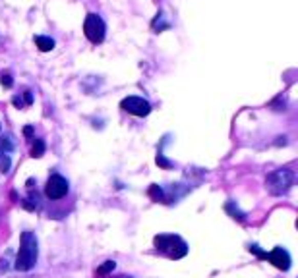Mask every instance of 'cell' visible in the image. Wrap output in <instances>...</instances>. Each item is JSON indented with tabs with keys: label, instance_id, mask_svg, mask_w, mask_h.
I'll return each instance as SVG.
<instances>
[{
	"label": "cell",
	"instance_id": "6da1fadb",
	"mask_svg": "<svg viewBox=\"0 0 298 278\" xmlns=\"http://www.w3.org/2000/svg\"><path fill=\"white\" fill-rule=\"evenodd\" d=\"M37 255H39V249H37V238L33 232H24L22 238H19V251L18 257H16V269L26 272V270H31L37 263Z\"/></svg>",
	"mask_w": 298,
	"mask_h": 278
},
{
	"label": "cell",
	"instance_id": "7a4b0ae2",
	"mask_svg": "<svg viewBox=\"0 0 298 278\" xmlns=\"http://www.w3.org/2000/svg\"><path fill=\"white\" fill-rule=\"evenodd\" d=\"M153 242H155V247H157L159 251H163L171 259H182L186 253H188V245H186V242L180 236L161 234V236H155Z\"/></svg>",
	"mask_w": 298,
	"mask_h": 278
},
{
	"label": "cell",
	"instance_id": "3957f363",
	"mask_svg": "<svg viewBox=\"0 0 298 278\" xmlns=\"http://www.w3.org/2000/svg\"><path fill=\"white\" fill-rule=\"evenodd\" d=\"M294 182V174L289 168H281V170H273L267 180H265V188L271 195H283L290 190V186Z\"/></svg>",
	"mask_w": 298,
	"mask_h": 278
},
{
	"label": "cell",
	"instance_id": "277c9868",
	"mask_svg": "<svg viewBox=\"0 0 298 278\" xmlns=\"http://www.w3.org/2000/svg\"><path fill=\"white\" fill-rule=\"evenodd\" d=\"M105 31H107V26H105V21L101 19V16H97V14H88L86 21H83V33H86V37H88L89 41L93 44L103 43Z\"/></svg>",
	"mask_w": 298,
	"mask_h": 278
},
{
	"label": "cell",
	"instance_id": "5b68a950",
	"mask_svg": "<svg viewBox=\"0 0 298 278\" xmlns=\"http://www.w3.org/2000/svg\"><path fill=\"white\" fill-rule=\"evenodd\" d=\"M66 193H68V182H66V178H62L60 174H53V176L47 180L45 195H47L49 199H62Z\"/></svg>",
	"mask_w": 298,
	"mask_h": 278
},
{
	"label": "cell",
	"instance_id": "8992f818",
	"mask_svg": "<svg viewBox=\"0 0 298 278\" xmlns=\"http://www.w3.org/2000/svg\"><path fill=\"white\" fill-rule=\"evenodd\" d=\"M120 108L134 116H147L151 112V104L141 97H126L120 103Z\"/></svg>",
	"mask_w": 298,
	"mask_h": 278
},
{
	"label": "cell",
	"instance_id": "52a82bcc",
	"mask_svg": "<svg viewBox=\"0 0 298 278\" xmlns=\"http://www.w3.org/2000/svg\"><path fill=\"white\" fill-rule=\"evenodd\" d=\"M265 259L269 261L271 265H275L279 270H289L290 269V255L287 249H283V247H275L273 251L265 253Z\"/></svg>",
	"mask_w": 298,
	"mask_h": 278
},
{
	"label": "cell",
	"instance_id": "ba28073f",
	"mask_svg": "<svg viewBox=\"0 0 298 278\" xmlns=\"http://www.w3.org/2000/svg\"><path fill=\"white\" fill-rule=\"evenodd\" d=\"M35 44L39 47V51L41 52H49V51H53L54 49V39H51V37H45V35H37Z\"/></svg>",
	"mask_w": 298,
	"mask_h": 278
},
{
	"label": "cell",
	"instance_id": "9c48e42d",
	"mask_svg": "<svg viewBox=\"0 0 298 278\" xmlns=\"http://www.w3.org/2000/svg\"><path fill=\"white\" fill-rule=\"evenodd\" d=\"M12 103H14V106H18V108H26V106H29V104L33 103V95H31V91H24V95L22 97L16 95L12 99Z\"/></svg>",
	"mask_w": 298,
	"mask_h": 278
},
{
	"label": "cell",
	"instance_id": "30bf717a",
	"mask_svg": "<svg viewBox=\"0 0 298 278\" xmlns=\"http://www.w3.org/2000/svg\"><path fill=\"white\" fill-rule=\"evenodd\" d=\"M147 193L153 201H163V203H167V199H165V191H163V188L157 186V183H153V186L149 188Z\"/></svg>",
	"mask_w": 298,
	"mask_h": 278
},
{
	"label": "cell",
	"instance_id": "8fae6325",
	"mask_svg": "<svg viewBox=\"0 0 298 278\" xmlns=\"http://www.w3.org/2000/svg\"><path fill=\"white\" fill-rule=\"evenodd\" d=\"M45 155V141L43 139H35V143H33V147H31V156L33 158H39V156Z\"/></svg>",
	"mask_w": 298,
	"mask_h": 278
},
{
	"label": "cell",
	"instance_id": "7c38bea8",
	"mask_svg": "<svg viewBox=\"0 0 298 278\" xmlns=\"http://www.w3.org/2000/svg\"><path fill=\"white\" fill-rule=\"evenodd\" d=\"M114 267H116V263H114V261H105V263L97 269V276H107L109 272H113Z\"/></svg>",
	"mask_w": 298,
	"mask_h": 278
},
{
	"label": "cell",
	"instance_id": "4fadbf2b",
	"mask_svg": "<svg viewBox=\"0 0 298 278\" xmlns=\"http://www.w3.org/2000/svg\"><path fill=\"white\" fill-rule=\"evenodd\" d=\"M227 213H230V215H232V218H237V220H244L246 218V215L244 213H242V211H240V208L238 207H235V203H232V201H228L227 203Z\"/></svg>",
	"mask_w": 298,
	"mask_h": 278
},
{
	"label": "cell",
	"instance_id": "5bb4252c",
	"mask_svg": "<svg viewBox=\"0 0 298 278\" xmlns=\"http://www.w3.org/2000/svg\"><path fill=\"white\" fill-rule=\"evenodd\" d=\"M10 166H12V160H10V156L6 153H0V172L6 174L10 170Z\"/></svg>",
	"mask_w": 298,
	"mask_h": 278
},
{
	"label": "cell",
	"instance_id": "9a60e30c",
	"mask_svg": "<svg viewBox=\"0 0 298 278\" xmlns=\"http://www.w3.org/2000/svg\"><path fill=\"white\" fill-rule=\"evenodd\" d=\"M0 83L6 87V89H10V87L14 85V79L10 76V72H2V74H0Z\"/></svg>",
	"mask_w": 298,
	"mask_h": 278
},
{
	"label": "cell",
	"instance_id": "2e32d148",
	"mask_svg": "<svg viewBox=\"0 0 298 278\" xmlns=\"http://www.w3.org/2000/svg\"><path fill=\"white\" fill-rule=\"evenodd\" d=\"M155 163H157L161 168H173V163H171V160H167V158H165V155H161V153L155 156Z\"/></svg>",
	"mask_w": 298,
	"mask_h": 278
},
{
	"label": "cell",
	"instance_id": "e0dca14e",
	"mask_svg": "<svg viewBox=\"0 0 298 278\" xmlns=\"http://www.w3.org/2000/svg\"><path fill=\"white\" fill-rule=\"evenodd\" d=\"M24 135H26V137H31V135H33V126H26V128H24Z\"/></svg>",
	"mask_w": 298,
	"mask_h": 278
}]
</instances>
